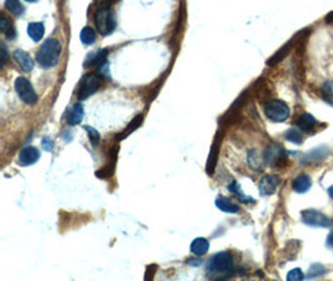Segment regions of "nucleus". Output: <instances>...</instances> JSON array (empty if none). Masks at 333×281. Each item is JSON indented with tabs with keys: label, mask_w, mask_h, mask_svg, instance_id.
Listing matches in <instances>:
<instances>
[{
	"label": "nucleus",
	"mask_w": 333,
	"mask_h": 281,
	"mask_svg": "<svg viewBox=\"0 0 333 281\" xmlns=\"http://www.w3.org/2000/svg\"><path fill=\"white\" fill-rule=\"evenodd\" d=\"M208 275L214 281H224L234 271V257L230 252H218L208 262Z\"/></svg>",
	"instance_id": "f257e3e1"
},
{
	"label": "nucleus",
	"mask_w": 333,
	"mask_h": 281,
	"mask_svg": "<svg viewBox=\"0 0 333 281\" xmlns=\"http://www.w3.org/2000/svg\"><path fill=\"white\" fill-rule=\"evenodd\" d=\"M62 55V44L56 39H48L36 54V62L42 68H52Z\"/></svg>",
	"instance_id": "f03ea898"
},
{
	"label": "nucleus",
	"mask_w": 333,
	"mask_h": 281,
	"mask_svg": "<svg viewBox=\"0 0 333 281\" xmlns=\"http://www.w3.org/2000/svg\"><path fill=\"white\" fill-rule=\"evenodd\" d=\"M94 20L98 30H99L102 35L111 34L116 27L114 12L110 9V7H106V5H102V7L95 12Z\"/></svg>",
	"instance_id": "7ed1b4c3"
},
{
	"label": "nucleus",
	"mask_w": 333,
	"mask_h": 281,
	"mask_svg": "<svg viewBox=\"0 0 333 281\" xmlns=\"http://www.w3.org/2000/svg\"><path fill=\"white\" fill-rule=\"evenodd\" d=\"M264 114L270 120L274 123H282L290 116V108L284 101L274 99V100H270L264 105Z\"/></svg>",
	"instance_id": "20e7f679"
},
{
	"label": "nucleus",
	"mask_w": 333,
	"mask_h": 281,
	"mask_svg": "<svg viewBox=\"0 0 333 281\" xmlns=\"http://www.w3.org/2000/svg\"><path fill=\"white\" fill-rule=\"evenodd\" d=\"M15 90H16L19 98L24 101L25 104L32 105L38 101V95L35 93L34 88H32V83L26 79V78L19 77L14 83Z\"/></svg>",
	"instance_id": "39448f33"
},
{
	"label": "nucleus",
	"mask_w": 333,
	"mask_h": 281,
	"mask_svg": "<svg viewBox=\"0 0 333 281\" xmlns=\"http://www.w3.org/2000/svg\"><path fill=\"white\" fill-rule=\"evenodd\" d=\"M100 87V77L98 74H88L82 79L78 92V99L84 100L92 95Z\"/></svg>",
	"instance_id": "423d86ee"
},
{
	"label": "nucleus",
	"mask_w": 333,
	"mask_h": 281,
	"mask_svg": "<svg viewBox=\"0 0 333 281\" xmlns=\"http://www.w3.org/2000/svg\"><path fill=\"white\" fill-rule=\"evenodd\" d=\"M302 221L306 225L314 227H330L332 225L331 219L317 210H304L301 214Z\"/></svg>",
	"instance_id": "0eeeda50"
},
{
	"label": "nucleus",
	"mask_w": 333,
	"mask_h": 281,
	"mask_svg": "<svg viewBox=\"0 0 333 281\" xmlns=\"http://www.w3.org/2000/svg\"><path fill=\"white\" fill-rule=\"evenodd\" d=\"M264 160L271 166H278L284 161H286V153H284V150L281 146L274 144L264 153Z\"/></svg>",
	"instance_id": "6e6552de"
},
{
	"label": "nucleus",
	"mask_w": 333,
	"mask_h": 281,
	"mask_svg": "<svg viewBox=\"0 0 333 281\" xmlns=\"http://www.w3.org/2000/svg\"><path fill=\"white\" fill-rule=\"evenodd\" d=\"M40 158V153L36 148L34 146H28V148H24L22 151H20L19 155V164L24 166H29L32 165V164L36 163Z\"/></svg>",
	"instance_id": "1a4fd4ad"
},
{
	"label": "nucleus",
	"mask_w": 333,
	"mask_h": 281,
	"mask_svg": "<svg viewBox=\"0 0 333 281\" xmlns=\"http://www.w3.org/2000/svg\"><path fill=\"white\" fill-rule=\"evenodd\" d=\"M280 178L277 175H266L260 181V192L261 195H272L276 191Z\"/></svg>",
	"instance_id": "9d476101"
},
{
	"label": "nucleus",
	"mask_w": 333,
	"mask_h": 281,
	"mask_svg": "<svg viewBox=\"0 0 333 281\" xmlns=\"http://www.w3.org/2000/svg\"><path fill=\"white\" fill-rule=\"evenodd\" d=\"M12 57H14V60L16 62V64L19 65L20 68H22L24 72L26 73H30L32 70V68H34V62H32V59L30 58L29 54H26V53L24 52V50H15L14 54H12Z\"/></svg>",
	"instance_id": "9b49d317"
},
{
	"label": "nucleus",
	"mask_w": 333,
	"mask_h": 281,
	"mask_svg": "<svg viewBox=\"0 0 333 281\" xmlns=\"http://www.w3.org/2000/svg\"><path fill=\"white\" fill-rule=\"evenodd\" d=\"M216 206L218 209H220L221 211L224 212H228V214H236V212L240 211L238 205L234 204L231 200H228L227 197L224 196H218L215 201Z\"/></svg>",
	"instance_id": "f8f14e48"
},
{
	"label": "nucleus",
	"mask_w": 333,
	"mask_h": 281,
	"mask_svg": "<svg viewBox=\"0 0 333 281\" xmlns=\"http://www.w3.org/2000/svg\"><path fill=\"white\" fill-rule=\"evenodd\" d=\"M108 57V50H96L95 53L90 54L88 57L86 63H85V67L86 68H92V67H99L102 63L106 60Z\"/></svg>",
	"instance_id": "ddd939ff"
},
{
	"label": "nucleus",
	"mask_w": 333,
	"mask_h": 281,
	"mask_svg": "<svg viewBox=\"0 0 333 281\" xmlns=\"http://www.w3.org/2000/svg\"><path fill=\"white\" fill-rule=\"evenodd\" d=\"M84 118V108L80 103H76L68 114V123L70 125H78Z\"/></svg>",
	"instance_id": "4468645a"
},
{
	"label": "nucleus",
	"mask_w": 333,
	"mask_h": 281,
	"mask_svg": "<svg viewBox=\"0 0 333 281\" xmlns=\"http://www.w3.org/2000/svg\"><path fill=\"white\" fill-rule=\"evenodd\" d=\"M45 34V28L42 23H30L28 25V35L34 42H40Z\"/></svg>",
	"instance_id": "2eb2a0df"
},
{
	"label": "nucleus",
	"mask_w": 333,
	"mask_h": 281,
	"mask_svg": "<svg viewBox=\"0 0 333 281\" xmlns=\"http://www.w3.org/2000/svg\"><path fill=\"white\" fill-rule=\"evenodd\" d=\"M208 247H210V244L204 237H198V239H195L191 242V252L198 255V256L205 255L208 251Z\"/></svg>",
	"instance_id": "dca6fc26"
},
{
	"label": "nucleus",
	"mask_w": 333,
	"mask_h": 281,
	"mask_svg": "<svg viewBox=\"0 0 333 281\" xmlns=\"http://www.w3.org/2000/svg\"><path fill=\"white\" fill-rule=\"evenodd\" d=\"M311 186L312 181L308 175H300L298 178L294 179V190L296 192H300V194L308 191V190L311 189Z\"/></svg>",
	"instance_id": "f3484780"
},
{
	"label": "nucleus",
	"mask_w": 333,
	"mask_h": 281,
	"mask_svg": "<svg viewBox=\"0 0 333 281\" xmlns=\"http://www.w3.org/2000/svg\"><path fill=\"white\" fill-rule=\"evenodd\" d=\"M316 119H314L311 114H304V115L300 116L298 120H297V125H298V128L301 129L302 131H311L312 129L316 126Z\"/></svg>",
	"instance_id": "a211bd4d"
},
{
	"label": "nucleus",
	"mask_w": 333,
	"mask_h": 281,
	"mask_svg": "<svg viewBox=\"0 0 333 281\" xmlns=\"http://www.w3.org/2000/svg\"><path fill=\"white\" fill-rule=\"evenodd\" d=\"M80 40L85 45L94 44L95 40H96V34H95L94 29H92L90 27L82 28V30L80 32Z\"/></svg>",
	"instance_id": "6ab92c4d"
},
{
	"label": "nucleus",
	"mask_w": 333,
	"mask_h": 281,
	"mask_svg": "<svg viewBox=\"0 0 333 281\" xmlns=\"http://www.w3.org/2000/svg\"><path fill=\"white\" fill-rule=\"evenodd\" d=\"M5 9H6L8 12L12 13V14L16 15V17L24 14L25 10L22 3L16 2V0H8V2L5 3Z\"/></svg>",
	"instance_id": "aec40b11"
},
{
	"label": "nucleus",
	"mask_w": 333,
	"mask_h": 281,
	"mask_svg": "<svg viewBox=\"0 0 333 281\" xmlns=\"http://www.w3.org/2000/svg\"><path fill=\"white\" fill-rule=\"evenodd\" d=\"M322 96L327 103L333 104V82H326L322 87Z\"/></svg>",
	"instance_id": "412c9836"
},
{
	"label": "nucleus",
	"mask_w": 333,
	"mask_h": 281,
	"mask_svg": "<svg viewBox=\"0 0 333 281\" xmlns=\"http://www.w3.org/2000/svg\"><path fill=\"white\" fill-rule=\"evenodd\" d=\"M292 42H294V40H291V42L288 43V44L286 45V47L284 48H282L281 50H280L278 53H277L276 55H274V58H271V59L268 60V63H267V64L268 65H274V64H276V63H278L280 60H282L284 58V55L287 54V53H288V50H290V48H291V45H292Z\"/></svg>",
	"instance_id": "4be33fe9"
},
{
	"label": "nucleus",
	"mask_w": 333,
	"mask_h": 281,
	"mask_svg": "<svg viewBox=\"0 0 333 281\" xmlns=\"http://www.w3.org/2000/svg\"><path fill=\"white\" fill-rule=\"evenodd\" d=\"M286 139L294 144H301L302 143V134L300 133L298 130H296V129H290V130L286 133Z\"/></svg>",
	"instance_id": "5701e85b"
},
{
	"label": "nucleus",
	"mask_w": 333,
	"mask_h": 281,
	"mask_svg": "<svg viewBox=\"0 0 333 281\" xmlns=\"http://www.w3.org/2000/svg\"><path fill=\"white\" fill-rule=\"evenodd\" d=\"M228 190H230V191L234 192V194H236L237 196H238L240 199H241L244 202H254V199H251V197L244 196V195L242 194V192H241V189H238V185H237L236 181H234V183H232L231 185H228Z\"/></svg>",
	"instance_id": "b1692460"
},
{
	"label": "nucleus",
	"mask_w": 333,
	"mask_h": 281,
	"mask_svg": "<svg viewBox=\"0 0 333 281\" xmlns=\"http://www.w3.org/2000/svg\"><path fill=\"white\" fill-rule=\"evenodd\" d=\"M304 274L301 269H292L287 274V281H304Z\"/></svg>",
	"instance_id": "393cba45"
},
{
	"label": "nucleus",
	"mask_w": 333,
	"mask_h": 281,
	"mask_svg": "<svg viewBox=\"0 0 333 281\" xmlns=\"http://www.w3.org/2000/svg\"><path fill=\"white\" fill-rule=\"evenodd\" d=\"M141 121H142V115H138V116H136V118L134 119L132 121H131V125L128 126V128L125 130V133H124L122 135H121V138H120V139L125 138V136L128 135V134L132 133V130H135V129L138 128V125H141Z\"/></svg>",
	"instance_id": "a878e982"
},
{
	"label": "nucleus",
	"mask_w": 333,
	"mask_h": 281,
	"mask_svg": "<svg viewBox=\"0 0 333 281\" xmlns=\"http://www.w3.org/2000/svg\"><path fill=\"white\" fill-rule=\"evenodd\" d=\"M85 130L88 131V135H89L90 140H92V145H98V141L100 140L99 133H98V131L95 130L94 128H92V126H85Z\"/></svg>",
	"instance_id": "bb28decb"
},
{
	"label": "nucleus",
	"mask_w": 333,
	"mask_h": 281,
	"mask_svg": "<svg viewBox=\"0 0 333 281\" xmlns=\"http://www.w3.org/2000/svg\"><path fill=\"white\" fill-rule=\"evenodd\" d=\"M42 148H44L46 151H52V149H54L55 144H54V141H52V139L44 138V139H42Z\"/></svg>",
	"instance_id": "cd10ccee"
},
{
	"label": "nucleus",
	"mask_w": 333,
	"mask_h": 281,
	"mask_svg": "<svg viewBox=\"0 0 333 281\" xmlns=\"http://www.w3.org/2000/svg\"><path fill=\"white\" fill-rule=\"evenodd\" d=\"M8 28H10L9 19L4 14H2V17H0V29H2V32H6Z\"/></svg>",
	"instance_id": "c85d7f7f"
},
{
	"label": "nucleus",
	"mask_w": 333,
	"mask_h": 281,
	"mask_svg": "<svg viewBox=\"0 0 333 281\" xmlns=\"http://www.w3.org/2000/svg\"><path fill=\"white\" fill-rule=\"evenodd\" d=\"M2 67L5 63V58H6V50H5V47L2 44Z\"/></svg>",
	"instance_id": "c756f323"
},
{
	"label": "nucleus",
	"mask_w": 333,
	"mask_h": 281,
	"mask_svg": "<svg viewBox=\"0 0 333 281\" xmlns=\"http://www.w3.org/2000/svg\"><path fill=\"white\" fill-rule=\"evenodd\" d=\"M327 244H328V246L333 247V231L328 235V237H327Z\"/></svg>",
	"instance_id": "7c9ffc66"
},
{
	"label": "nucleus",
	"mask_w": 333,
	"mask_h": 281,
	"mask_svg": "<svg viewBox=\"0 0 333 281\" xmlns=\"http://www.w3.org/2000/svg\"><path fill=\"white\" fill-rule=\"evenodd\" d=\"M326 20H327V22H328V23H331V22H333V12L331 13V14H328V15H327V18H326Z\"/></svg>",
	"instance_id": "2f4dec72"
},
{
	"label": "nucleus",
	"mask_w": 333,
	"mask_h": 281,
	"mask_svg": "<svg viewBox=\"0 0 333 281\" xmlns=\"http://www.w3.org/2000/svg\"><path fill=\"white\" fill-rule=\"evenodd\" d=\"M328 194H330V196H331L332 199H333V186H331V187H330V189H328Z\"/></svg>",
	"instance_id": "473e14b6"
}]
</instances>
